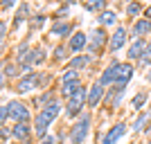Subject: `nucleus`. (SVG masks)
I'll return each mask as SVG.
<instances>
[{"label":"nucleus","mask_w":151,"mask_h":144,"mask_svg":"<svg viewBox=\"0 0 151 144\" xmlns=\"http://www.w3.org/2000/svg\"><path fill=\"white\" fill-rule=\"evenodd\" d=\"M90 59L93 57H77V59H72V61H70V70H81V68H86V65H88L90 63Z\"/></svg>","instance_id":"obj_22"},{"label":"nucleus","mask_w":151,"mask_h":144,"mask_svg":"<svg viewBox=\"0 0 151 144\" xmlns=\"http://www.w3.org/2000/svg\"><path fill=\"white\" fill-rule=\"evenodd\" d=\"M41 23H43V16H36L34 18V27H41Z\"/></svg>","instance_id":"obj_35"},{"label":"nucleus","mask_w":151,"mask_h":144,"mask_svg":"<svg viewBox=\"0 0 151 144\" xmlns=\"http://www.w3.org/2000/svg\"><path fill=\"white\" fill-rule=\"evenodd\" d=\"M29 128H32L29 122H25V124H16L12 128V138L18 140V142H25V140H29V133H32Z\"/></svg>","instance_id":"obj_15"},{"label":"nucleus","mask_w":151,"mask_h":144,"mask_svg":"<svg viewBox=\"0 0 151 144\" xmlns=\"http://www.w3.org/2000/svg\"><path fill=\"white\" fill-rule=\"evenodd\" d=\"M54 57H57V59H59V61H61V59H65V50H63L61 45H59L57 50H54Z\"/></svg>","instance_id":"obj_30"},{"label":"nucleus","mask_w":151,"mask_h":144,"mask_svg":"<svg viewBox=\"0 0 151 144\" xmlns=\"http://www.w3.org/2000/svg\"><path fill=\"white\" fill-rule=\"evenodd\" d=\"M7 108H9V119H14L16 124H25V122H29L32 113H29V108H27L25 101L12 99L9 104H7Z\"/></svg>","instance_id":"obj_2"},{"label":"nucleus","mask_w":151,"mask_h":144,"mask_svg":"<svg viewBox=\"0 0 151 144\" xmlns=\"http://www.w3.org/2000/svg\"><path fill=\"white\" fill-rule=\"evenodd\" d=\"M79 75H81V72H79V70H65V72H63V83L81 81V79H79Z\"/></svg>","instance_id":"obj_25"},{"label":"nucleus","mask_w":151,"mask_h":144,"mask_svg":"<svg viewBox=\"0 0 151 144\" xmlns=\"http://www.w3.org/2000/svg\"><path fill=\"white\" fill-rule=\"evenodd\" d=\"M43 81V77H41V72H32V75L23 77L18 81V86H16V90H18L20 95H25V92H34L36 90V86Z\"/></svg>","instance_id":"obj_6"},{"label":"nucleus","mask_w":151,"mask_h":144,"mask_svg":"<svg viewBox=\"0 0 151 144\" xmlns=\"http://www.w3.org/2000/svg\"><path fill=\"white\" fill-rule=\"evenodd\" d=\"M86 45H88V34H83V32H75L68 41V47L72 52H81Z\"/></svg>","instance_id":"obj_13"},{"label":"nucleus","mask_w":151,"mask_h":144,"mask_svg":"<svg viewBox=\"0 0 151 144\" xmlns=\"http://www.w3.org/2000/svg\"><path fill=\"white\" fill-rule=\"evenodd\" d=\"M142 11H145V7L140 5V2H129V5H126V16H129V18H135V20H138V16Z\"/></svg>","instance_id":"obj_21"},{"label":"nucleus","mask_w":151,"mask_h":144,"mask_svg":"<svg viewBox=\"0 0 151 144\" xmlns=\"http://www.w3.org/2000/svg\"><path fill=\"white\" fill-rule=\"evenodd\" d=\"M133 63L131 61H126V63H120V68H117V79H115V86L117 88H126V83L131 81V77H133Z\"/></svg>","instance_id":"obj_7"},{"label":"nucleus","mask_w":151,"mask_h":144,"mask_svg":"<svg viewBox=\"0 0 151 144\" xmlns=\"http://www.w3.org/2000/svg\"><path fill=\"white\" fill-rule=\"evenodd\" d=\"M124 133H126V124H124V122H117V124H115L113 128L101 138L99 144H117L122 138H124Z\"/></svg>","instance_id":"obj_8"},{"label":"nucleus","mask_w":151,"mask_h":144,"mask_svg":"<svg viewBox=\"0 0 151 144\" xmlns=\"http://www.w3.org/2000/svg\"><path fill=\"white\" fill-rule=\"evenodd\" d=\"M18 144H29V140H25V142H18Z\"/></svg>","instance_id":"obj_38"},{"label":"nucleus","mask_w":151,"mask_h":144,"mask_svg":"<svg viewBox=\"0 0 151 144\" xmlns=\"http://www.w3.org/2000/svg\"><path fill=\"white\" fill-rule=\"evenodd\" d=\"M83 88L81 81H72V83H61V95L65 97V99H70L72 95H77L79 90Z\"/></svg>","instance_id":"obj_18"},{"label":"nucleus","mask_w":151,"mask_h":144,"mask_svg":"<svg viewBox=\"0 0 151 144\" xmlns=\"http://www.w3.org/2000/svg\"><path fill=\"white\" fill-rule=\"evenodd\" d=\"M124 45H126V29H124V27H117V29L111 34V41H108V50L113 52V54H117V52H120Z\"/></svg>","instance_id":"obj_9"},{"label":"nucleus","mask_w":151,"mask_h":144,"mask_svg":"<svg viewBox=\"0 0 151 144\" xmlns=\"http://www.w3.org/2000/svg\"><path fill=\"white\" fill-rule=\"evenodd\" d=\"M83 7H86V11H97V14L106 11V2L104 0H88Z\"/></svg>","instance_id":"obj_20"},{"label":"nucleus","mask_w":151,"mask_h":144,"mask_svg":"<svg viewBox=\"0 0 151 144\" xmlns=\"http://www.w3.org/2000/svg\"><path fill=\"white\" fill-rule=\"evenodd\" d=\"M59 113H61V104H59V101H52L50 106H43L36 113V119H34V133H36L41 140L47 138V128H50V124L59 117Z\"/></svg>","instance_id":"obj_1"},{"label":"nucleus","mask_w":151,"mask_h":144,"mask_svg":"<svg viewBox=\"0 0 151 144\" xmlns=\"http://www.w3.org/2000/svg\"><path fill=\"white\" fill-rule=\"evenodd\" d=\"M25 16H29V7H27V5H23V7L18 9V16H16V25H20Z\"/></svg>","instance_id":"obj_27"},{"label":"nucleus","mask_w":151,"mask_h":144,"mask_svg":"<svg viewBox=\"0 0 151 144\" xmlns=\"http://www.w3.org/2000/svg\"><path fill=\"white\" fill-rule=\"evenodd\" d=\"M147 34H151V20L147 18H138V20H133V36H147Z\"/></svg>","instance_id":"obj_14"},{"label":"nucleus","mask_w":151,"mask_h":144,"mask_svg":"<svg viewBox=\"0 0 151 144\" xmlns=\"http://www.w3.org/2000/svg\"><path fill=\"white\" fill-rule=\"evenodd\" d=\"M70 32H72V25H70L68 20H54V25H52V34H54V36L68 38Z\"/></svg>","instance_id":"obj_16"},{"label":"nucleus","mask_w":151,"mask_h":144,"mask_svg":"<svg viewBox=\"0 0 151 144\" xmlns=\"http://www.w3.org/2000/svg\"><path fill=\"white\" fill-rule=\"evenodd\" d=\"M147 99H149V95H147V92H138V95H135V97H133L131 106L135 108V110H140V108H142V106H145V104H147Z\"/></svg>","instance_id":"obj_24"},{"label":"nucleus","mask_w":151,"mask_h":144,"mask_svg":"<svg viewBox=\"0 0 151 144\" xmlns=\"http://www.w3.org/2000/svg\"><path fill=\"white\" fill-rule=\"evenodd\" d=\"M145 144H151V140H149V142H145Z\"/></svg>","instance_id":"obj_39"},{"label":"nucleus","mask_w":151,"mask_h":144,"mask_svg":"<svg viewBox=\"0 0 151 144\" xmlns=\"http://www.w3.org/2000/svg\"><path fill=\"white\" fill-rule=\"evenodd\" d=\"M90 131V115H81V119L70 128V142L72 144H83Z\"/></svg>","instance_id":"obj_3"},{"label":"nucleus","mask_w":151,"mask_h":144,"mask_svg":"<svg viewBox=\"0 0 151 144\" xmlns=\"http://www.w3.org/2000/svg\"><path fill=\"white\" fill-rule=\"evenodd\" d=\"M45 59V52L41 50V47H36V50H32V52H27V57L23 59V65H25V68H29V65H36V63H41Z\"/></svg>","instance_id":"obj_17"},{"label":"nucleus","mask_w":151,"mask_h":144,"mask_svg":"<svg viewBox=\"0 0 151 144\" xmlns=\"http://www.w3.org/2000/svg\"><path fill=\"white\" fill-rule=\"evenodd\" d=\"M41 144H54V138H52V135H47V138L41 140Z\"/></svg>","instance_id":"obj_32"},{"label":"nucleus","mask_w":151,"mask_h":144,"mask_svg":"<svg viewBox=\"0 0 151 144\" xmlns=\"http://www.w3.org/2000/svg\"><path fill=\"white\" fill-rule=\"evenodd\" d=\"M7 117H9V108H7V104H2V108H0V122L5 124Z\"/></svg>","instance_id":"obj_29"},{"label":"nucleus","mask_w":151,"mask_h":144,"mask_svg":"<svg viewBox=\"0 0 151 144\" xmlns=\"http://www.w3.org/2000/svg\"><path fill=\"white\" fill-rule=\"evenodd\" d=\"M117 68H120V61H113L111 65H108L104 72H101V77H99V83L104 88L106 86H111V83H115V79H117Z\"/></svg>","instance_id":"obj_11"},{"label":"nucleus","mask_w":151,"mask_h":144,"mask_svg":"<svg viewBox=\"0 0 151 144\" xmlns=\"http://www.w3.org/2000/svg\"><path fill=\"white\" fill-rule=\"evenodd\" d=\"M147 41L145 38H135L131 43V47H129V52H126V57H129V61H140V59L145 57V52H147Z\"/></svg>","instance_id":"obj_10"},{"label":"nucleus","mask_w":151,"mask_h":144,"mask_svg":"<svg viewBox=\"0 0 151 144\" xmlns=\"http://www.w3.org/2000/svg\"><path fill=\"white\" fill-rule=\"evenodd\" d=\"M111 41V36H106L104 27H95L93 32L88 34V45H90V54H97V52L104 47V45Z\"/></svg>","instance_id":"obj_5"},{"label":"nucleus","mask_w":151,"mask_h":144,"mask_svg":"<svg viewBox=\"0 0 151 144\" xmlns=\"http://www.w3.org/2000/svg\"><path fill=\"white\" fill-rule=\"evenodd\" d=\"M145 18H147V20H151V5H149V7H145Z\"/></svg>","instance_id":"obj_34"},{"label":"nucleus","mask_w":151,"mask_h":144,"mask_svg":"<svg viewBox=\"0 0 151 144\" xmlns=\"http://www.w3.org/2000/svg\"><path fill=\"white\" fill-rule=\"evenodd\" d=\"M104 92H106V90H104V86H101L99 81H95L93 86H90V90H88V106L95 108L101 99H104Z\"/></svg>","instance_id":"obj_12"},{"label":"nucleus","mask_w":151,"mask_h":144,"mask_svg":"<svg viewBox=\"0 0 151 144\" xmlns=\"http://www.w3.org/2000/svg\"><path fill=\"white\" fill-rule=\"evenodd\" d=\"M14 7V0H5V2H2V9H12Z\"/></svg>","instance_id":"obj_33"},{"label":"nucleus","mask_w":151,"mask_h":144,"mask_svg":"<svg viewBox=\"0 0 151 144\" xmlns=\"http://www.w3.org/2000/svg\"><path fill=\"white\" fill-rule=\"evenodd\" d=\"M88 104V90L86 88H81L77 95H72L68 101H65V110H68L70 117H77V115L83 110V106Z\"/></svg>","instance_id":"obj_4"},{"label":"nucleus","mask_w":151,"mask_h":144,"mask_svg":"<svg viewBox=\"0 0 151 144\" xmlns=\"http://www.w3.org/2000/svg\"><path fill=\"white\" fill-rule=\"evenodd\" d=\"M140 63H142V65H149L151 63V43L147 45V52H145V57L140 59Z\"/></svg>","instance_id":"obj_28"},{"label":"nucleus","mask_w":151,"mask_h":144,"mask_svg":"<svg viewBox=\"0 0 151 144\" xmlns=\"http://www.w3.org/2000/svg\"><path fill=\"white\" fill-rule=\"evenodd\" d=\"M151 117V113H147V110H140V115L135 117V122H133V131H142V126H145V122Z\"/></svg>","instance_id":"obj_23"},{"label":"nucleus","mask_w":151,"mask_h":144,"mask_svg":"<svg viewBox=\"0 0 151 144\" xmlns=\"http://www.w3.org/2000/svg\"><path fill=\"white\" fill-rule=\"evenodd\" d=\"M0 36H2V41L7 38V23H5V20L0 23Z\"/></svg>","instance_id":"obj_31"},{"label":"nucleus","mask_w":151,"mask_h":144,"mask_svg":"<svg viewBox=\"0 0 151 144\" xmlns=\"http://www.w3.org/2000/svg\"><path fill=\"white\" fill-rule=\"evenodd\" d=\"M147 81L151 83V68H149V72H147Z\"/></svg>","instance_id":"obj_36"},{"label":"nucleus","mask_w":151,"mask_h":144,"mask_svg":"<svg viewBox=\"0 0 151 144\" xmlns=\"http://www.w3.org/2000/svg\"><path fill=\"white\" fill-rule=\"evenodd\" d=\"M97 20H99V25H101V27L115 25V20H117V14H115L113 9H106V11H101L99 16H97Z\"/></svg>","instance_id":"obj_19"},{"label":"nucleus","mask_w":151,"mask_h":144,"mask_svg":"<svg viewBox=\"0 0 151 144\" xmlns=\"http://www.w3.org/2000/svg\"><path fill=\"white\" fill-rule=\"evenodd\" d=\"M18 68H16V63H5V68H2V79L5 77H16Z\"/></svg>","instance_id":"obj_26"},{"label":"nucleus","mask_w":151,"mask_h":144,"mask_svg":"<svg viewBox=\"0 0 151 144\" xmlns=\"http://www.w3.org/2000/svg\"><path fill=\"white\" fill-rule=\"evenodd\" d=\"M145 131H147V133H149V135H151V124H149V126H147V128H145Z\"/></svg>","instance_id":"obj_37"}]
</instances>
